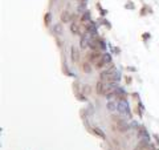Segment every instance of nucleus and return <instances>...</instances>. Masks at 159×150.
<instances>
[{"mask_svg": "<svg viewBox=\"0 0 159 150\" xmlns=\"http://www.w3.org/2000/svg\"><path fill=\"white\" fill-rule=\"evenodd\" d=\"M84 90H85V92L88 93V92H90V88H89L88 85H85V86H84Z\"/></svg>", "mask_w": 159, "mask_h": 150, "instance_id": "6ab92c4d", "label": "nucleus"}, {"mask_svg": "<svg viewBox=\"0 0 159 150\" xmlns=\"http://www.w3.org/2000/svg\"><path fill=\"white\" fill-rule=\"evenodd\" d=\"M126 82H127V84H130V82H131V78H130L129 76H127V77H126Z\"/></svg>", "mask_w": 159, "mask_h": 150, "instance_id": "412c9836", "label": "nucleus"}, {"mask_svg": "<svg viewBox=\"0 0 159 150\" xmlns=\"http://www.w3.org/2000/svg\"><path fill=\"white\" fill-rule=\"evenodd\" d=\"M154 137H155V139H156V142H158V145H159V135H158V134H154Z\"/></svg>", "mask_w": 159, "mask_h": 150, "instance_id": "aec40b11", "label": "nucleus"}, {"mask_svg": "<svg viewBox=\"0 0 159 150\" xmlns=\"http://www.w3.org/2000/svg\"><path fill=\"white\" fill-rule=\"evenodd\" d=\"M69 29H70L72 35H80L81 33V31H80V25L77 23H72L70 25H69Z\"/></svg>", "mask_w": 159, "mask_h": 150, "instance_id": "423d86ee", "label": "nucleus"}, {"mask_svg": "<svg viewBox=\"0 0 159 150\" xmlns=\"http://www.w3.org/2000/svg\"><path fill=\"white\" fill-rule=\"evenodd\" d=\"M72 61L76 64V63H78V57H80V53H78V49L76 48V46H72Z\"/></svg>", "mask_w": 159, "mask_h": 150, "instance_id": "6e6552de", "label": "nucleus"}, {"mask_svg": "<svg viewBox=\"0 0 159 150\" xmlns=\"http://www.w3.org/2000/svg\"><path fill=\"white\" fill-rule=\"evenodd\" d=\"M148 150H159V149H156V146H154V145H150V146H148Z\"/></svg>", "mask_w": 159, "mask_h": 150, "instance_id": "a211bd4d", "label": "nucleus"}, {"mask_svg": "<svg viewBox=\"0 0 159 150\" xmlns=\"http://www.w3.org/2000/svg\"><path fill=\"white\" fill-rule=\"evenodd\" d=\"M106 92H107V85L105 84V81H101L100 80L97 82V93L101 96V94H105Z\"/></svg>", "mask_w": 159, "mask_h": 150, "instance_id": "f03ea898", "label": "nucleus"}, {"mask_svg": "<svg viewBox=\"0 0 159 150\" xmlns=\"http://www.w3.org/2000/svg\"><path fill=\"white\" fill-rule=\"evenodd\" d=\"M126 7H127V8H134V4H131V3H129V4H127V6H126Z\"/></svg>", "mask_w": 159, "mask_h": 150, "instance_id": "4be33fe9", "label": "nucleus"}, {"mask_svg": "<svg viewBox=\"0 0 159 150\" xmlns=\"http://www.w3.org/2000/svg\"><path fill=\"white\" fill-rule=\"evenodd\" d=\"M81 21L84 23V24H86V23L90 21V12H85L84 15L81 16Z\"/></svg>", "mask_w": 159, "mask_h": 150, "instance_id": "9d476101", "label": "nucleus"}, {"mask_svg": "<svg viewBox=\"0 0 159 150\" xmlns=\"http://www.w3.org/2000/svg\"><path fill=\"white\" fill-rule=\"evenodd\" d=\"M115 104H114V102L113 101H110V102H107V109H109V110H114L115 109Z\"/></svg>", "mask_w": 159, "mask_h": 150, "instance_id": "dca6fc26", "label": "nucleus"}, {"mask_svg": "<svg viewBox=\"0 0 159 150\" xmlns=\"http://www.w3.org/2000/svg\"><path fill=\"white\" fill-rule=\"evenodd\" d=\"M118 110H119L122 114L130 116V109H129L127 104H126V101H121V104H119V106H118Z\"/></svg>", "mask_w": 159, "mask_h": 150, "instance_id": "20e7f679", "label": "nucleus"}, {"mask_svg": "<svg viewBox=\"0 0 159 150\" xmlns=\"http://www.w3.org/2000/svg\"><path fill=\"white\" fill-rule=\"evenodd\" d=\"M78 2H80V0H78Z\"/></svg>", "mask_w": 159, "mask_h": 150, "instance_id": "b1692460", "label": "nucleus"}, {"mask_svg": "<svg viewBox=\"0 0 159 150\" xmlns=\"http://www.w3.org/2000/svg\"><path fill=\"white\" fill-rule=\"evenodd\" d=\"M105 65H106V64L104 63V60H102V59H100L98 61H96V68H97V69H102Z\"/></svg>", "mask_w": 159, "mask_h": 150, "instance_id": "4468645a", "label": "nucleus"}, {"mask_svg": "<svg viewBox=\"0 0 159 150\" xmlns=\"http://www.w3.org/2000/svg\"><path fill=\"white\" fill-rule=\"evenodd\" d=\"M82 71L85 73H90L92 72V67H90V64H89V61L82 63Z\"/></svg>", "mask_w": 159, "mask_h": 150, "instance_id": "1a4fd4ad", "label": "nucleus"}, {"mask_svg": "<svg viewBox=\"0 0 159 150\" xmlns=\"http://www.w3.org/2000/svg\"><path fill=\"white\" fill-rule=\"evenodd\" d=\"M101 59L104 60V63H105V64H111V56H110L109 53H104Z\"/></svg>", "mask_w": 159, "mask_h": 150, "instance_id": "f8f14e48", "label": "nucleus"}, {"mask_svg": "<svg viewBox=\"0 0 159 150\" xmlns=\"http://www.w3.org/2000/svg\"><path fill=\"white\" fill-rule=\"evenodd\" d=\"M102 57V55H101V52L100 51H92L90 53H88L86 55V59H88V61H90V63H96V61H98Z\"/></svg>", "mask_w": 159, "mask_h": 150, "instance_id": "f257e3e1", "label": "nucleus"}, {"mask_svg": "<svg viewBox=\"0 0 159 150\" xmlns=\"http://www.w3.org/2000/svg\"><path fill=\"white\" fill-rule=\"evenodd\" d=\"M85 94H82V93H77V98L78 100H81V101H86V97H84Z\"/></svg>", "mask_w": 159, "mask_h": 150, "instance_id": "f3484780", "label": "nucleus"}, {"mask_svg": "<svg viewBox=\"0 0 159 150\" xmlns=\"http://www.w3.org/2000/svg\"><path fill=\"white\" fill-rule=\"evenodd\" d=\"M134 150H143V149H141V147H139V146H137V147H135Z\"/></svg>", "mask_w": 159, "mask_h": 150, "instance_id": "5701e85b", "label": "nucleus"}, {"mask_svg": "<svg viewBox=\"0 0 159 150\" xmlns=\"http://www.w3.org/2000/svg\"><path fill=\"white\" fill-rule=\"evenodd\" d=\"M89 39H88V36L86 35H81V44H80V48L81 49H85V48H88L89 46Z\"/></svg>", "mask_w": 159, "mask_h": 150, "instance_id": "0eeeda50", "label": "nucleus"}, {"mask_svg": "<svg viewBox=\"0 0 159 150\" xmlns=\"http://www.w3.org/2000/svg\"><path fill=\"white\" fill-rule=\"evenodd\" d=\"M53 32H54V33H61V32H62V27L61 25H58V24H56L54 27H53Z\"/></svg>", "mask_w": 159, "mask_h": 150, "instance_id": "2eb2a0df", "label": "nucleus"}, {"mask_svg": "<svg viewBox=\"0 0 159 150\" xmlns=\"http://www.w3.org/2000/svg\"><path fill=\"white\" fill-rule=\"evenodd\" d=\"M50 19H52V15H50V12L45 13V16H44V24H45L46 27L50 25Z\"/></svg>", "mask_w": 159, "mask_h": 150, "instance_id": "ddd939ff", "label": "nucleus"}, {"mask_svg": "<svg viewBox=\"0 0 159 150\" xmlns=\"http://www.w3.org/2000/svg\"><path fill=\"white\" fill-rule=\"evenodd\" d=\"M93 132H94V133L98 135V137H101L102 139H106V135H105V133L102 132V130H100L98 128H96V126H94V128H93Z\"/></svg>", "mask_w": 159, "mask_h": 150, "instance_id": "9b49d317", "label": "nucleus"}, {"mask_svg": "<svg viewBox=\"0 0 159 150\" xmlns=\"http://www.w3.org/2000/svg\"><path fill=\"white\" fill-rule=\"evenodd\" d=\"M100 80L101 81H111V71H104L100 73Z\"/></svg>", "mask_w": 159, "mask_h": 150, "instance_id": "7ed1b4c3", "label": "nucleus"}, {"mask_svg": "<svg viewBox=\"0 0 159 150\" xmlns=\"http://www.w3.org/2000/svg\"><path fill=\"white\" fill-rule=\"evenodd\" d=\"M60 20H61L62 24H66V23L70 21V13H69V11H62L61 15H60Z\"/></svg>", "mask_w": 159, "mask_h": 150, "instance_id": "39448f33", "label": "nucleus"}]
</instances>
